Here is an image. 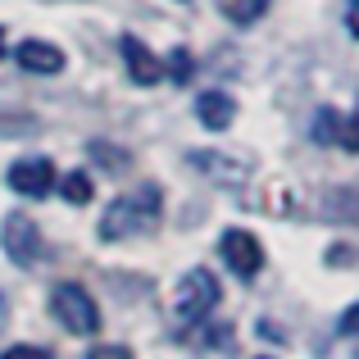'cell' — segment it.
<instances>
[{"mask_svg":"<svg viewBox=\"0 0 359 359\" xmlns=\"http://www.w3.org/2000/svg\"><path fill=\"white\" fill-rule=\"evenodd\" d=\"M159 223V191L155 187H137V191L118 196L105 214H100V241H123L137 237V232H150Z\"/></svg>","mask_w":359,"mask_h":359,"instance_id":"obj_1","label":"cell"},{"mask_svg":"<svg viewBox=\"0 0 359 359\" xmlns=\"http://www.w3.org/2000/svg\"><path fill=\"white\" fill-rule=\"evenodd\" d=\"M50 314L60 318V323L69 327L73 337H91V332L100 327L96 300H91V291L78 287V282H60V287L50 291Z\"/></svg>","mask_w":359,"mask_h":359,"instance_id":"obj_2","label":"cell"},{"mask_svg":"<svg viewBox=\"0 0 359 359\" xmlns=\"http://www.w3.org/2000/svg\"><path fill=\"white\" fill-rule=\"evenodd\" d=\"M219 296H223V291H219V278H214L210 269L182 273L177 296H173V318H177V323H201V318L219 305Z\"/></svg>","mask_w":359,"mask_h":359,"instance_id":"obj_3","label":"cell"},{"mask_svg":"<svg viewBox=\"0 0 359 359\" xmlns=\"http://www.w3.org/2000/svg\"><path fill=\"white\" fill-rule=\"evenodd\" d=\"M0 245H5L9 264H18V269H32V264L41 259V228H36L27 214H9L5 228H0Z\"/></svg>","mask_w":359,"mask_h":359,"instance_id":"obj_4","label":"cell"},{"mask_svg":"<svg viewBox=\"0 0 359 359\" xmlns=\"http://www.w3.org/2000/svg\"><path fill=\"white\" fill-rule=\"evenodd\" d=\"M219 255H223V264H228L237 278H255V273L264 269V245L255 232H245V228H228L219 237Z\"/></svg>","mask_w":359,"mask_h":359,"instance_id":"obj_5","label":"cell"},{"mask_svg":"<svg viewBox=\"0 0 359 359\" xmlns=\"http://www.w3.org/2000/svg\"><path fill=\"white\" fill-rule=\"evenodd\" d=\"M9 187H14L18 196H27V201H41V196L55 191V164L41 159V155L14 159V164H9Z\"/></svg>","mask_w":359,"mask_h":359,"instance_id":"obj_6","label":"cell"},{"mask_svg":"<svg viewBox=\"0 0 359 359\" xmlns=\"http://www.w3.org/2000/svg\"><path fill=\"white\" fill-rule=\"evenodd\" d=\"M118 50H123V64H128V78L137 82V87H155V82L164 78V60H155V50H150L146 41L123 36Z\"/></svg>","mask_w":359,"mask_h":359,"instance_id":"obj_7","label":"cell"},{"mask_svg":"<svg viewBox=\"0 0 359 359\" xmlns=\"http://www.w3.org/2000/svg\"><path fill=\"white\" fill-rule=\"evenodd\" d=\"M14 60L23 64L27 73H41V78H50V73L64 69V50H60V46H50V41H23L14 50Z\"/></svg>","mask_w":359,"mask_h":359,"instance_id":"obj_8","label":"cell"},{"mask_svg":"<svg viewBox=\"0 0 359 359\" xmlns=\"http://www.w3.org/2000/svg\"><path fill=\"white\" fill-rule=\"evenodd\" d=\"M196 118H201L210 132H223V128H232V118H237V105H232L228 91H205V96L196 100Z\"/></svg>","mask_w":359,"mask_h":359,"instance_id":"obj_9","label":"cell"},{"mask_svg":"<svg viewBox=\"0 0 359 359\" xmlns=\"http://www.w3.org/2000/svg\"><path fill=\"white\" fill-rule=\"evenodd\" d=\"M214 5H219V14L228 18V23L245 27V23H255V18H264L269 0H214Z\"/></svg>","mask_w":359,"mask_h":359,"instance_id":"obj_10","label":"cell"},{"mask_svg":"<svg viewBox=\"0 0 359 359\" xmlns=\"http://www.w3.org/2000/svg\"><path fill=\"white\" fill-rule=\"evenodd\" d=\"M64 201H73V205H87L91 201V177L87 173H82V168H78V173H64Z\"/></svg>","mask_w":359,"mask_h":359,"instance_id":"obj_11","label":"cell"},{"mask_svg":"<svg viewBox=\"0 0 359 359\" xmlns=\"http://www.w3.org/2000/svg\"><path fill=\"white\" fill-rule=\"evenodd\" d=\"M191 164L196 168H210V173H223L219 182H237V177H241V164H228L223 155H191Z\"/></svg>","mask_w":359,"mask_h":359,"instance_id":"obj_12","label":"cell"},{"mask_svg":"<svg viewBox=\"0 0 359 359\" xmlns=\"http://www.w3.org/2000/svg\"><path fill=\"white\" fill-rule=\"evenodd\" d=\"M191 50H173L164 60V78H173V82H191Z\"/></svg>","mask_w":359,"mask_h":359,"instance_id":"obj_13","label":"cell"},{"mask_svg":"<svg viewBox=\"0 0 359 359\" xmlns=\"http://www.w3.org/2000/svg\"><path fill=\"white\" fill-rule=\"evenodd\" d=\"M337 146H341V150H351V155L359 150V105H355V114L346 118L341 128H337Z\"/></svg>","mask_w":359,"mask_h":359,"instance_id":"obj_14","label":"cell"},{"mask_svg":"<svg viewBox=\"0 0 359 359\" xmlns=\"http://www.w3.org/2000/svg\"><path fill=\"white\" fill-rule=\"evenodd\" d=\"M337 128H341V123H337L332 109H318V118H314V137H318V141H337Z\"/></svg>","mask_w":359,"mask_h":359,"instance_id":"obj_15","label":"cell"},{"mask_svg":"<svg viewBox=\"0 0 359 359\" xmlns=\"http://www.w3.org/2000/svg\"><path fill=\"white\" fill-rule=\"evenodd\" d=\"M0 359H55V355L46 351V346H9Z\"/></svg>","mask_w":359,"mask_h":359,"instance_id":"obj_16","label":"cell"},{"mask_svg":"<svg viewBox=\"0 0 359 359\" xmlns=\"http://www.w3.org/2000/svg\"><path fill=\"white\" fill-rule=\"evenodd\" d=\"M87 359H132V355H128V346H96Z\"/></svg>","mask_w":359,"mask_h":359,"instance_id":"obj_17","label":"cell"},{"mask_svg":"<svg viewBox=\"0 0 359 359\" xmlns=\"http://www.w3.org/2000/svg\"><path fill=\"white\" fill-rule=\"evenodd\" d=\"M355 332H359V305L341 314V337H355Z\"/></svg>","mask_w":359,"mask_h":359,"instance_id":"obj_18","label":"cell"},{"mask_svg":"<svg viewBox=\"0 0 359 359\" xmlns=\"http://www.w3.org/2000/svg\"><path fill=\"white\" fill-rule=\"evenodd\" d=\"M346 27L359 36V0H346Z\"/></svg>","mask_w":359,"mask_h":359,"instance_id":"obj_19","label":"cell"},{"mask_svg":"<svg viewBox=\"0 0 359 359\" xmlns=\"http://www.w3.org/2000/svg\"><path fill=\"white\" fill-rule=\"evenodd\" d=\"M9 323V300H5V291H0V327Z\"/></svg>","mask_w":359,"mask_h":359,"instance_id":"obj_20","label":"cell"},{"mask_svg":"<svg viewBox=\"0 0 359 359\" xmlns=\"http://www.w3.org/2000/svg\"><path fill=\"white\" fill-rule=\"evenodd\" d=\"M0 55H5V32H0Z\"/></svg>","mask_w":359,"mask_h":359,"instance_id":"obj_21","label":"cell"}]
</instances>
